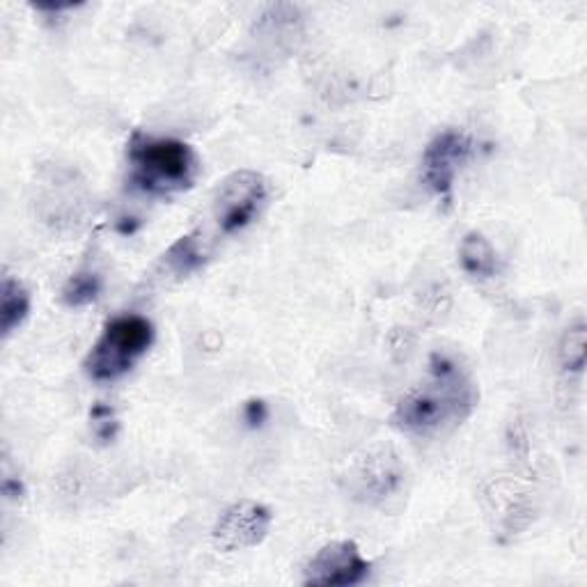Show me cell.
Here are the masks:
<instances>
[{
    "label": "cell",
    "instance_id": "2",
    "mask_svg": "<svg viewBox=\"0 0 587 587\" xmlns=\"http://www.w3.org/2000/svg\"><path fill=\"white\" fill-rule=\"evenodd\" d=\"M129 182L152 198L193 188L200 175V159L193 147L177 138H157L136 131L127 142Z\"/></svg>",
    "mask_w": 587,
    "mask_h": 587
},
{
    "label": "cell",
    "instance_id": "9",
    "mask_svg": "<svg viewBox=\"0 0 587 587\" xmlns=\"http://www.w3.org/2000/svg\"><path fill=\"white\" fill-rule=\"evenodd\" d=\"M461 268L473 278L488 280L498 272V253L482 232H469L459 243Z\"/></svg>",
    "mask_w": 587,
    "mask_h": 587
},
{
    "label": "cell",
    "instance_id": "4",
    "mask_svg": "<svg viewBox=\"0 0 587 587\" xmlns=\"http://www.w3.org/2000/svg\"><path fill=\"white\" fill-rule=\"evenodd\" d=\"M272 186L257 170H234L214 195V218L223 234L246 230L266 207Z\"/></svg>",
    "mask_w": 587,
    "mask_h": 587
},
{
    "label": "cell",
    "instance_id": "3",
    "mask_svg": "<svg viewBox=\"0 0 587 587\" xmlns=\"http://www.w3.org/2000/svg\"><path fill=\"white\" fill-rule=\"evenodd\" d=\"M154 324L142 314H122L104 326L83 360L85 375L96 383H113L129 375L136 362L150 352Z\"/></svg>",
    "mask_w": 587,
    "mask_h": 587
},
{
    "label": "cell",
    "instance_id": "10",
    "mask_svg": "<svg viewBox=\"0 0 587 587\" xmlns=\"http://www.w3.org/2000/svg\"><path fill=\"white\" fill-rule=\"evenodd\" d=\"M0 331L8 339L14 331L23 326L31 314V291L23 287L21 280L5 276L3 289H0Z\"/></svg>",
    "mask_w": 587,
    "mask_h": 587
},
{
    "label": "cell",
    "instance_id": "6",
    "mask_svg": "<svg viewBox=\"0 0 587 587\" xmlns=\"http://www.w3.org/2000/svg\"><path fill=\"white\" fill-rule=\"evenodd\" d=\"M370 576V562L354 542H331L308 562L303 585L314 587H352Z\"/></svg>",
    "mask_w": 587,
    "mask_h": 587
},
{
    "label": "cell",
    "instance_id": "7",
    "mask_svg": "<svg viewBox=\"0 0 587 587\" xmlns=\"http://www.w3.org/2000/svg\"><path fill=\"white\" fill-rule=\"evenodd\" d=\"M473 154V140L457 129L440 131L423 154V182L440 198H450L461 165Z\"/></svg>",
    "mask_w": 587,
    "mask_h": 587
},
{
    "label": "cell",
    "instance_id": "8",
    "mask_svg": "<svg viewBox=\"0 0 587 587\" xmlns=\"http://www.w3.org/2000/svg\"><path fill=\"white\" fill-rule=\"evenodd\" d=\"M207 257H209V253H207V246H205L200 232H191V234L180 237L173 246L163 253L161 266L170 276H175L182 280L195 272H200Z\"/></svg>",
    "mask_w": 587,
    "mask_h": 587
},
{
    "label": "cell",
    "instance_id": "14",
    "mask_svg": "<svg viewBox=\"0 0 587 587\" xmlns=\"http://www.w3.org/2000/svg\"><path fill=\"white\" fill-rule=\"evenodd\" d=\"M243 413H246V421L251 425H260V423L266 421V406H264V402H249L246 404V411H243Z\"/></svg>",
    "mask_w": 587,
    "mask_h": 587
},
{
    "label": "cell",
    "instance_id": "12",
    "mask_svg": "<svg viewBox=\"0 0 587 587\" xmlns=\"http://www.w3.org/2000/svg\"><path fill=\"white\" fill-rule=\"evenodd\" d=\"M560 362L569 372H580L585 367V324H576L562 337Z\"/></svg>",
    "mask_w": 587,
    "mask_h": 587
},
{
    "label": "cell",
    "instance_id": "11",
    "mask_svg": "<svg viewBox=\"0 0 587 587\" xmlns=\"http://www.w3.org/2000/svg\"><path fill=\"white\" fill-rule=\"evenodd\" d=\"M100 294H102L100 274L81 272V274H73L67 280V285L62 289V301L69 308H83V306H90V303H94L96 299H100Z\"/></svg>",
    "mask_w": 587,
    "mask_h": 587
},
{
    "label": "cell",
    "instance_id": "13",
    "mask_svg": "<svg viewBox=\"0 0 587 587\" xmlns=\"http://www.w3.org/2000/svg\"><path fill=\"white\" fill-rule=\"evenodd\" d=\"M90 421H92V431L94 436L104 440V444H108V440L115 438L117 434V418H115V411L106 404H94L92 411H90Z\"/></svg>",
    "mask_w": 587,
    "mask_h": 587
},
{
    "label": "cell",
    "instance_id": "1",
    "mask_svg": "<svg viewBox=\"0 0 587 587\" xmlns=\"http://www.w3.org/2000/svg\"><path fill=\"white\" fill-rule=\"evenodd\" d=\"M477 400L480 390L469 367L454 356L434 354L427 379L398 402L393 423L408 436H440L467 423Z\"/></svg>",
    "mask_w": 587,
    "mask_h": 587
},
{
    "label": "cell",
    "instance_id": "15",
    "mask_svg": "<svg viewBox=\"0 0 587 587\" xmlns=\"http://www.w3.org/2000/svg\"><path fill=\"white\" fill-rule=\"evenodd\" d=\"M3 492H5L8 498H21V496H23V484H21V480L5 477V482H3Z\"/></svg>",
    "mask_w": 587,
    "mask_h": 587
},
{
    "label": "cell",
    "instance_id": "5",
    "mask_svg": "<svg viewBox=\"0 0 587 587\" xmlns=\"http://www.w3.org/2000/svg\"><path fill=\"white\" fill-rule=\"evenodd\" d=\"M274 526V514L257 500L230 505L211 530V540L220 551H246L260 546Z\"/></svg>",
    "mask_w": 587,
    "mask_h": 587
}]
</instances>
